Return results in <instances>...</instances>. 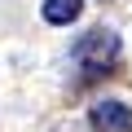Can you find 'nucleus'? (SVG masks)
I'll list each match as a JSON object with an SVG mask.
<instances>
[{"instance_id":"nucleus-1","label":"nucleus","mask_w":132,"mask_h":132,"mask_svg":"<svg viewBox=\"0 0 132 132\" xmlns=\"http://www.w3.org/2000/svg\"><path fill=\"white\" fill-rule=\"evenodd\" d=\"M114 57H119V40H114L110 31H88V35L75 44V62L84 66L88 75H101L106 66H114Z\"/></svg>"},{"instance_id":"nucleus-2","label":"nucleus","mask_w":132,"mask_h":132,"mask_svg":"<svg viewBox=\"0 0 132 132\" xmlns=\"http://www.w3.org/2000/svg\"><path fill=\"white\" fill-rule=\"evenodd\" d=\"M93 128L97 132H132V106H123V101H97L93 106Z\"/></svg>"},{"instance_id":"nucleus-3","label":"nucleus","mask_w":132,"mask_h":132,"mask_svg":"<svg viewBox=\"0 0 132 132\" xmlns=\"http://www.w3.org/2000/svg\"><path fill=\"white\" fill-rule=\"evenodd\" d=\"M40 13H44V22H53V27H71V22L84 13V0H44Z\"/></svg>"}]
</instances>
